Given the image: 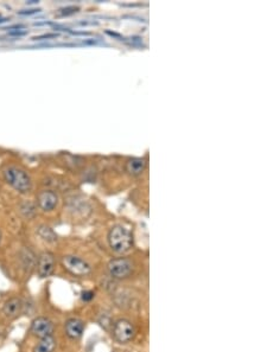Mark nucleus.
<instances>
[{"label": "nucleus", "instance_id": "obj_1", "mask_svg": "<svg viewBox=\"0 0 267 352\" xmlns=\"http://www.w3.org/2000/svg\"><path fill=\"white\" fill-rule=\"evenodd\" d=\"M109 246L115 253L123 254L128 251L133 245V237L131 231L123 226H115L108 234Z\"/></svg>", "mask_w": 267, "mask_h": 352}, {"label": "nucleus", "instance_id": "obj_2", "mask_svg": "<svg viewBox=\"0 0 267 352\" xmlns=\"http://www.w3.org/2000/svg\"><path fill=\"white\" fill-rule=\"evenodd\" d=\"M4 178L15 190L21 193H26L31 190L32 183L30 176L21 168L16 166H9L4 170Z\"/></svg>", "mask_w": 267, "mask_h": 352}, {"label": "nucleus", "instance_id": "obj_3", "mask_svg": "<svg viewBox=\"0 0 267 352\" xmlns=\"http://www.w3.org/2000/svg\"><path fill=\"white\" fill-rule=\"evenodd\" d=\"M62 263L67 270H69L74 275H87L92 270V267L87 261L78 256H73V255H67L62 259Z\"/></svg>", "mask_w": 267, "mask_h": 352}, {"label": "nucleus", "instance_id": "obj_4", "mask_svg": "<svg viewBox=\"0 0 267 352\" xmlns=\"http://www.w3.org/2000/svg\"><path fill=\"white\" fill-rule=\"evenodd\" d=\"M108 271L112 278L114 279H125L131 274L132 263L125 257L112 260L108 263Z\"/></svg>", "mask_w": 267, "mask_h": 352}, {"label": "nucleus", "instance_id": "obj_5", "mask_svg": "<svg viewBox=\"0 0 267 352\" xmlns=\"http://www.w3.org/2000/svg\"><path fill=\"white\" fill-rule=\"evenodd\" d=\"M113 336L119 343H128L134 337V328L128 320L120 319L113 325Z\"/></svg>", "mask_w": 267, "mask_h": 352}, {"label": "nucleus", "instance_id": "obj_6", "mask_svg": "<svg viewBox=\"0 0 267 352\" xmlns=\"http://www.w3.org/2000/svg\"><path fill=\"white\" fill-rule=\"evenodd\" d=\"M31 332L38 338L52 336L54 333V324L45 317H38L32 321Z\"/></svg>", "mask_w": 267, "mask_h": 352}, {"label": "nucleus", "instance_id": "obj_7", "mask_svg": "<svg viewBox=\"0 0 267 352\" xmlns=\"http://www.w3.org/2000/svg\"><path fill=\"white\" fill-rule=\"evenodd\" d=\"M37 202L43 211H51V210H54L55 207H56L57 203H59V197H57L54 191L43 190L38 193Z\"/></svg>", "mask_w": 267, "mask_h": 352}, {"label": "nucleus", "instance_id": "obj_8", "mask_svg": "<svg viewBox=\"0 0 267 352\" xmlns=\"http://www.w3.org/2000/svg\"><path fill=\"white\" fill-rule=\"evenodd\" d=\"M55 270V257L51 253H43L38 260V274L41 278H48Z\"/></svg>", "mask_w": 267, "mask_h": 352}, {"label": "nucleus", "instance_id": "obj_9", "mask_svg": "<svg viewBox=\"0 0 267 352\" xmlns=\"http://www.w3.org/2000/svg\"><path fill=\"white\" fill-rule=\"evenodd\" d=\"M84 330V323L78 318H71L65 323V333L71 339H79Z\"/></svg>", "mask_w": 267, "mask_h": 352}, {"label": "nucleus", "instance_id": "obj_10", "mask_svg": "<svg viewBox=\"0 0 267 352\" xmlns=\"http://www.w3.org/2000/svg\"><path fill=\"white\" fill-rule=\"evenodd\" d=\"M23 310V301L21 298H11L2 306V313L7 318H16Z\"/></svg>", "mask_w": 267, "mask_h": 352}, {"label": "nucleus", "instance_id": "obj_11", "mask_svg": "<svg viewBox=\"0 0 267 352\" xmlns=\"http://www.w3.org/2000/svg\"><path fill=\"white\" fill-rule=\"evenodd\" d=\"M56 348V340L52 336L41 338V342L35 348L34 352H54Z\"/></svg>", "mask_w": 267, "mask_h": 352}, {"label": "nucleus", "instance_id": "obj_12", "mask_svg": "<svg viewBox=\"0 0 267 352\" xmlns=\"http://www.w3.org/2000/svg\"><path fill=\"white\" fill-rule=\"evenodd\" d=\"M126 168H127L128 172L133 174V176L140 174L145 168V160L142 159V158H133V159H129L127 162V165H126Z\"/></svg>", "mask_w": 267, "mask_h": 352}, {"label": "nucleus", "instance_id": "obj_13", "mask_svg": "<svg viewBox=\"0 0 267 352\" xmlns=\"http://www.w3.org/2000/svg\"><path fill=\"white\" fill-rule=\"evenodd\" d=\"M37 232L44 241H48V242H55V241H56V234H55V232L52 231V229L49 228V227H40Z\"/></svg>", "mask_w": 267, "mask_h": 352}, {"label": "nucleus", "instance_id": "obj_14", "mask_svg": "<svg viewBox=\"0 0 267 352\" xmlns=\"http://www.w3.org/2000/svg\"><path fill=\"white\" fill-rule=\"evenodd\" d=\"M93 298H94V293L90 292V290H84V292H82L81 299L83 301H86V303H87V301L93 300Z\"/></svg>", "mask_w": 267, "mask_h": 352}, {"label": "nucleus", "instance_id": "obj_15", "mask_svg": "<svg viewBox=\"0 0 267 352\" xmlns=\"http://www.w3.org/2000/svg\"><path fill=\"white\" fill-rule=\"evenodd\" d=\"M78 10H79L78 7H67V8H62V10H60L61 11L60 13L61 15H71V13L76 12Z\"/></svg>", "mask_w": 267, "mask_h": 352}, {"label": "nucleus", "instance_id": "obj_16", "mask_svg": "<svg viewBox=\"0 0 267 352\" xmlns=\"http://www.w3.org/2000/svg\"><path fill=\"white\" fill-rule=\"evenodd\" d=\"M36 12H40V10L32 8V10H29V11H21L19 15H34V13H36Z\"/></svg>", "mask_w": 267, "mask_h": 352}, {"label": "nucleus", "instance_id": "obj_17", "mask_svg": "<svg viewBox=\"0 0 267 352\" xmlns=\"http://www.w3.org/2000/svg\"><path fill=\"white\" fill-rule=\"evenodd\" d=\"M57 35H43V36H40V37H35L34 40L37 41V40H42V38H54L56 37Z\"/></svg>", "mask_w": 267, "mask_h": 352}, {"label": "nucleus", "instance_id": "obj_18", "mask_svg": "<svg viewBox=\"0 0 267 352\" xmlns=\"http://www.w3.org/2000/svg\"><path fill=\"white\" fill-rule=\"evenodd\" d=\"M10 35L11 36H24V35H26V31H19V30H18V31L10 32Z\"/></svg>", "mask_w": 267, "mask_h": 352}, {"label": "nucleus", "instance_id": "obj_19", "mask_svg": "<svg viewBox=\"0 0 267 352\" xmlns=\"http://www.w3.org/2000/svg\"><path fill=\"white\" fill-rule=\"evenodd\" d=\"M0 241H1V232H0Z\"/></svg>", "mask_w": 267, "mask_h": 352}]
</instances>
